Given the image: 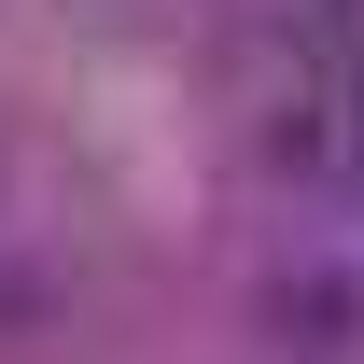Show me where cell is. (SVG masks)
I'll use <instances>...</instances> for the list:
<instances>
[{"label": "cell", "instance_id": "cell-1", "mask_svg": "<svg viewBox=\"0 0 364 364\" xmlns=\"http://www.w3.org/2000/svg\"><path fill=\"white\" fill-rule=\"evenodd\" d=\"M252 154L309 196H364V14L350 0L252 14Z\"/></svg>", "mask_w": 364, "mask_h": 364}]
</instances>
